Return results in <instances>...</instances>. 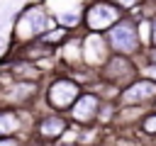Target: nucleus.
<instances>
[{"mask_svg": "<svg viewBox=\"0 0 156 146\" xmlns=\"http://www.w3.org/2000/svg\"><path fill=\"white\" fill-rule=\"evenodd\" d=\"M144 129H146V131H156V117H149L146 124H144Z\"/></svg>", "mask_w": 156, "mask_h": 146, "instance_id": "nucleus-9", "label": "nucleus"}, {"mask_svg": "<svg viewBox=\"0 0 156 146\" xmlns=\"http://www.w3.org/2000/svg\"><path fill=\"white\" fill-rule=\"evenodd\" d=\"M151 36H154V44H156V19L151 22Z\"/></svg>", "mask_w": 156, "mask_h": 146, "instance_id": "nucleus-14", "label": "nucleus"}, {"mask_svg": "<svg viewBox=\"0 0 156 146\" xmlns=\"http://www.w3.org/2000/svg\"><path fill=\"white\" fill-rule=\"evenodd\" d=\"M119 5H124V7H132V5H136V0H117Z\"/></svg>", "mask_w": 156, "mask_h": 146, "instance_id": "nucleus-12", "label": "nucleus"}, {"mask_svg": "<svg viewBox=\"0 0 156 146\" xmlns=\"http://www.w3.org/2000/svg\"><path fill=\"white\" fill-rule=\"evenodd\" d=\"M63 129H66V124H63L61 119H56V117H51V119H44V122L39 124V131H41L44 136H58Z\"/></svg>", "mask_w": 156, "mask_h": 146, "instance_id": "nucleus-7", "label": "nucleus"}, {"mask_svg": "<svg viewBox=\"0 0 156 146\" xmlns=\"http://www.w3.org/2000/svg\"><path fill=\"white\" fill-rule=\"evenodd\" d=\"M110 41H112V46H115L117 51H122V54L134 51L136 44H139V41H136V29H134V24L122 22V24L112 27V32H110Z\"/></svg>", "mask_w": 156, "mask_h": 146, "instance_id": "nucleus-1", "label": "nucleus"}, {"mask_svg": "<svg viewBox=\"0 0 156 146\" xmlns=\"http://www.w3.org/2000/svg\"><path fill=\"white\" fill-rule=\"evenodd\" d=\"M58 22H66V24H73V22H78V15H58Z\"/></svg>", "mask_w": 156, "mask_h": 146, "instance_id": "nucleus-8", "label": "nucleus"}, {"mask_svg": "<svg viewBox=\"0 0 156 146\" xmlns=\"http://www.w3.org/2000/svg\"><path fill=\"white\" fill-rule=\"evenodd\" d=\"M95 109H98V100H95L93 95H85V97H80V102L73 107V117L80 119V122H88V119L95 114Z\"/></svg>", "mask_w": 156, "mask_h": 146, "instance_id": "nucleus-5", "label": "nucleus"}, {"mask_svg": "<svg viewBox=\"0 0 156 146\" xmlns=\"http://www.w3.org/2000/svg\"><path fill=\"white\" fill-rule=\"evenodd\" d=\"M0 46H2V36H0Z\"/></svg>", "mask_w": 156, "mask_h": 146, "instance_id": "nucleus-16", "label": "nucleus"}, {"mask_svg": "<svg viewBox=\"0 0 156 146\" xmlns=\"http://www.w3.org/2000/svg\"><path fill=\"white\" fill-rule=\"evenodd\" d=\"M61 36H63V32H61V29H58V32H51V34H46V39H51V41H54V39H61Z\"/></svg>", "mask_w": 156, "mask_h": 146, "instance_id": "nucleus-10", "label": "nucleus"}, {"mask_svg": "<svg viewBox=\"0 0 156 146\" xmlns=\"http://www.w3.org/2000/svg\"><path fill=\"white\" fill-rule=\"evenodd\" d=\"M24 24H29V34H39V32L44 29L46 19H44V15H41L37 7H32V10L24 12Z\"/></svg>", "mask_w": 156, "mask_h": 146, "instance_id": "nucleus-6", "label": "nucleus"}, {"mask_svg": "<svg viewBox=\"0 0 156 146\" xmlns=\"http://www.w3.org/2000/svg\"><path fill=\"white\" fill-rule=\"evenodd\" d=\"M2 122H5V117H0V131H2V129H12V127H15V124H2Z\"/></svg>", "mask_w": 156, "mask_h": 146, "instance_id": "nucleus-13", "label": "nucleus"}, {"mask_svg": "<svg viewBox=\"0 0 156 146\" xmlns=\"http://www.w3.org/2000/svg\"><path fill=\"white\" fill-rule=\"evenodd\" d=\"M0 146H20V144H17L15 139H2V141H0Z\"/></svg>", "mask_w": 156, "mask_h": 146, "instance_id": "nucleus-11", "label": "nucleus"}, {"mask_svg": "<svg viewBox=\"0 0 156 146\" xmlns=\"http://www.w3.org/2000/svg\"><path fill=\"white\" fill-rule=\"evenodd\" d=\"M154 95H156V83H136L124 92V100L127 102H144Z\"/></svg>", "mask_w": 156, "mask_h": 146, "instance_id": "nucleus-4", "label": "nucleus"}, {"mask_svg": "<svg viewBox=\"0 0 156 146\" xmlns=\"http://www.w3.org/2000/svg\"><path fill=\"white\" fill-rule=\"evenodd\" d=\"M76 95H78V85L71 83V80H56V83L51 85V90H49V100H51V105L58 107V109L68 107V105L76 100Z\"/></svg>", "mask_w": 156, "mask_h": 146, "instance_id": "nucleus-2", "label": "nucleus"}, {"mask_svg": "<svg viewBox=\"0 0 156 146\" xmlns=\"http://www.w3.org/2000/svg\"><path fill=\"white\" fill-rule=\"evenodd\" d=\"M149 73H151V75L156 78V66H151V68H149Z\"/></svg>", "mask_w": 156, "mask_h": 146, "instance_id": "nucleus-15", "label": "nucleus"}, {"mask_svg": "<svg viewBox=\"0 0 156 146\" xmlns=\"http://www.w3.org/2000/svg\"><path fill=\"white\" fill-rule=\"evenodd\" d=\"M85 19H88V24L93 29H105V27H110L117 19V10L110 7V5H105V2H98V5H93L88 10V17Z\"/></svg>", "mask_w": 156, "mask_h": 146, "instance_id": "nucleus-3", "label": "nucleus"}]
</instances>
